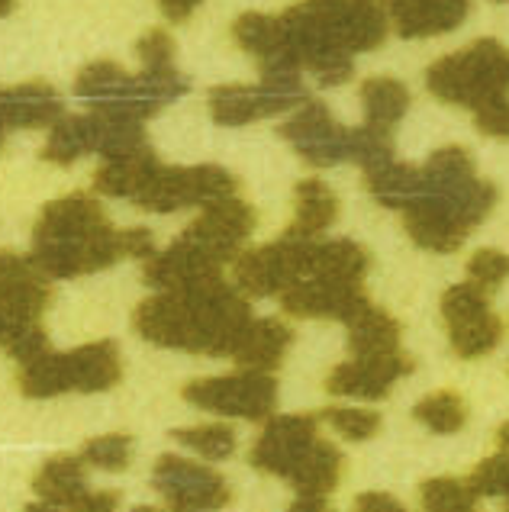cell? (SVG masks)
Returning a JSON list of instances; mask_svg holds the SVG:
<instances>
[{
  "instance_id": "50",
  "label": "cell",
  "mask_w": 509,
  "mask_h": 512,
  "mask_svg": "<svg viewBox=\"0 0 509 512\" xmlns=\"http://www.w3.org/2000/svg\"><path fill=\"white\" fill-rule=\"evenodd\" d=\"M203 4V0H158V7L171 20V23H184L191 20V13Z\"/></svg>"
},
{
  "instance_id": "3",
  "label": "cell",
  "mask_w": 509,
  "mask_h": 512,
  "mask_svg": "<svg viewBox=\"0 0 509 512\" xmlns=\"http://www.w3.org/2000/svg\"><path fill=\"white\" fill-rule=\"evenodd\" d=\"M506 78V49L497 39H477L471 49H461L432 62V68L426 71V87L445 104L474 110L484 100L506 94Z\"/></svg>"
},
{
  "instance_id": "12",
  "label": "cell",
  "mask_w": 509,
  "mask_h": 512,
  "mask_svg": "<svg viewBox=\"0 0 509 512\" xmlns=\"http://www.w3.org/2000/svg\"><path fill=\"white\" fill-rule=\"evenodd\" d=\"M316 429H319V419L313 413L268 419L265 432H261V438L252 448V464L258 471L287 480V474L294 471L297 461L307 455L310 445L316 442Z\"/></svg>"
},
{
  "instance_id": "54",
  "label": "cell",
  "mask_w": 509,
  "mask_h": 512,
  "mask_svg": "<svg viewBox=\"0 0 509 512\" xmlns=\"http://www.w3.org/2000/svg\"><path fill=\"white\" fill-rule=\"evenodd\" d=\"M10 10H13V0H0V17H7Z\"/></svg>"
},
{
  "instance_id": "49",
  "label": "cell",
  "mask_w": 509,
  "mask_h": 512,
  "mask_svg": "<svg viewBox=\"0 0 509 512\" xmlns=\"http://www.w3.org/2000/svg\"><path fill=\"white\" fill-rule=\"evenodd\" d=\"M355 512H406V506L390 493H361L355 500Z\"/></svg>"
},
{
  "instance_id": "33",
  "label": "cell",
  "mask_w": 509,
  "mask_h": 512,
  "mask_svg": "<svg viewBox=\"0 0 509 512\" xmlns=\"http://www.w3.org/2000/svg\"><path fill=\"white\" fill-rule=\"evenodd\" d=\"M20 390L33 400H49L58 393H68V368H65V355L58 351H42V355L23 361L20 368Z\"/></svg>"
},
{
  "instance_id": "4",
  "label": "cell",
  "mask_w": 509,
  "mask_h": 512,
  "mask_svg": "<svg viewBox=\"0 0 509 512\" xmlns=\"http://www.w3.org/2000/svg\"><path fill=\"white\" fill-rule=\"evenodd\" d=\"M239 181L236 174H229L220 165H162L149 174L136 194L133 203L139 210H152V213H174L181 207H207L213 200L223 197H236Z\"/></svg>"
},
{
  "instance_id": "7",
  "label": "cell",
  "mask_w": 509,
  "mask_h": 512,
  "mask_svg": "<svg viewBox=\"0 0 509 512\" xmlns=\"http://www.w3.org/2000/svg\"><path fill=\"white\" fill-rule=\"evenodd\" d=\"M155 490H162L171 512H216L229 506V484L207 464L162 455L155 464Z\"/></svg>"
},
{
  "instance_id": "43",
  "label": "cell",
  "mask_w": 509,
  "mask_h": 512,
  "mask_svg": "<svg viewBox=\"0 0 509 512\" xmlns=\"http://www.w3.org/2000/svg\"><path fill=\"white\" fill-rule=\"evenodd\" d=\"M509 271V261L503 252H493V248H481L471 261H468V281L481 290H497L503 284V277Z\"/></svg>"
},
{
  "instance_id": "53",
  "label": "cell",
  "mask_w": 509,
  "mask_h": 512,
  "mask_svg": "<svg viewBox=\"0 0 509 512\" xmlns=\"http://www.w3.org/2000/svg\"><path fill=\"white\" fill-rule=\"evenodd\" d=\"M23 512H58V506H52V503H33V506H26Z\"/></svg>"
},
{
  "instance_id": "21",
  "label": "cell",
  "mask_w": 509,
  "mask_h": 512,
  "mask_svg": "<svg viewBox=\"0 0 509 512\" xmlns=\"http://www.w3.org/2000/svg\"><path fill=\"white\" fill-rule=\"evenodd\" d=\"M62 120V97L46 81L0 91V129H36Z\"/></svg>"
},
{
  "instance_id": "52",
  "label": "cell",
  "mask_w": 509,
  "mask_h": 512,
  "mask_svg": "<svg viewBox=\"0 0 509 512\" xmlns=\"http://www.w3.org/2000/svg\"><path fill=\"white\" fill-rule=\"evenodd\" d=\"M10 326H13V316H7L4 310H0V345H4V339L10 335Z\"/></svg>"
},
{
  "instance_id": "40",
  "label": "cell",
  "mask_w": 509,
  "mask_h": 512,
  "mask_svg": "<svg viewBox=\"0 0 509 512\" xmlns=\"http://www.w3.org/2000/svg\"><path fill=\"white\" fill-rule=\"evenodd\" d=\"M129 458H133V438L129 435H100L91 438L81 451V461L100 467V471H126Z\"/></svg>"
},
{
  "instance_id": "16",
  "label": "cell",
  "mask_w": 509,
  "mask_h": 512,
  "mask_svg": "<svg viewBox=\"0 0 509 512\" xmlns=\"http://www.w3.org/2000/svg\"><path fill=\"white\" fill-rule=\"evenodd\" d=\"M49 300V277L33 265V258L0 252V310L13 319H39Z\"/></svg>"
},
{
  "instance_id": "37",
  "label": "cell",
  "mask_w": 509,
  "mask_h": 512,
  "mask_svg": "<svg viewBox=\"0 0 509 512\" xmlns=\"http://www.w3.org/2000/svg\"><path fill=\"white\" fill-rule=\"evenodd\" d=\"M171 438H178L181 445L194 448L197 455L207 461H226L232 451H236V432L223 422H207V426H194V429H178Z\"/></svg>"
},
{
  "instance_id": "28",
  "label": "cell",
  "mask_w": 509,
  "mask_h": 512,
  "mask_svg": "<svg viewBox=\"0 0 509 512\" xmlns=\"http://www.w3.org/2000/svg\"><path fill=\"white\" fill-rule=\"evenodd\" d=\"M97 149V116H65L55 120L49 129V142L42 149V158L52 165H75L81 155Z\"/></svg>"
},
{
  "instance_id": "58",
  "label": "cell",
  "mask_w": 509,
  "mask_h": 512,
  "mask_svg": "<svg viewBox=\"0 0 509 512\" xmlns=\"http://www.w3.org/2000/svg\"><path fill=\"white\" fill-rule=\"evenodd\" d=\"M497 4H506V0H497Z\"/></svg>"
},
{
  "instance_id": "59",
  "label": "cell",
  "mask_w": 509,
  "mask_h": 512,
  "mask_svg": "<svg viewBox=\"0 0 509 512\" xmlns=\"http://www.w3.org/2000/svg\"><path fill=\"white\" fill-rule=\"evenodd\" d=\"M468 512H477V509H468Z\"/></svg>"
},
{
  "instance_id": "46",
  "label": "cell",
  "mask_w": 509,
  "mask_h": 512,
  "mask_svg": "<svg viewBox=\"0 0 509 512\" xmlns=\"http://www.w3.org/2000/svg\"><path fill=\"white\" fill-rule=\"evenodd\" d=\"M474 120H477V126H481V133L503 139L506 129H509V104H506V94H497V97L484 100V104H477L474 107Z\"/></svg>"
},
{
  "instance_id": "29",
  "label": "cell",
  "mask_w": 509,
  "mask_h": 512,
  "mask_svg": "<svg viewBox=\"0 0 509 512\" xmlns=\"http://www.w3.org/2000/svg\"><path fill=\"white\" fill-rule=\"evenodd\" d=\"M33 490L42 496V503L52 506H71L87 493L84 480V461L75 455H58L42 464V471L33 480Z\"/></svg>"
},
{
  "instance_id": "22",
  "label": "cell",
  "mask_w": 509,
  "mask_h": 512,
  "mask_svg": "<svg viewBox=\"0 0 509 512\" xmlns=\"http://www.w3.org/2000/svg\"><path fill=\"white\" fill-rule=\"evenodd\" d=\"M290 339V332L281 319H252L245 332L239 335L236 348H232V361L239 364L242 371H261V374H271L278 364L284 361Z\"/></svg>"
},
{
  "instance_id": "20",
  "label": "cell",
  "mask_w": 509,
  "mask_h": 512,
  "mask_svg": "<svg viewBox=\"0 0 509 512\" xmlns=\"http://www.w3.org/2000/svg\"><path fill=\"white\" fill-rule=\"evenodd\" d=\"M220 268L223 265H216L200 248L178 239L171 248H165V252H155L145 258L142 277H145V284H152L155 290H181L194 281H203V277L220 274Z\"/></svg>"
},
{
  "instance_id": "30",
  "label": "cell",
  "mask_w": 509,
  "mask_h": 512,
  "mask_svg": "<svg viewBox=\"0 0 509 512\" xmlns=\"http://www.w3.org/2000/svg\"><path fill=\"white\" fill-rule=\"evenodd\" d=\"M419 174H423L426 194H439V197H452L477 178L474 158L461 145H448V149L432 152V158L419 168Z\"/></svg>"
},
{
  "instance_id": "26",
  "label": "cell",
  "mask_w": 509,
  "mask_h": 512,
  "mask_svg": "<svg viewBox=\"0 0 509 512\" xmlns=\"http://www.w3.org/2000/svg\"><path fill=\"white\" fill-rule=\"evenodd\" d=\"M348 345H352L355 358H384L400 351V323L390 313L368 306L361 310L352 323H348Z\"/></svg>"
},
{
  "instance_id": "35",
  "label": "cell",
  "mask_w": 509,
  "mask_h": 512,
  "mask_svg": "<svg viewBox=\"0 0 509 512\" xmlns=\"http://www.w3.org/2000/svg\"><path fill=\"white\" fill-rule=\"evenodd\" d=\"M232 36L245 52H252L261 62L268 52L281 46V23L278 17H268V13H242L236 26H232Z\"/></svg>"
},
{
  "instance_id": "1",
  "label": "cell",
  "mask_w": 509,
  "mask_h": 512,
  "mask_svg": "<svg viewBox=\"0 0 509 512\" xmlns=\"http://www.w3.org/2000/svg\"><path fill=\"white\" fill-rule=\"evenodd\" d=\"M249 323V303L220 274L181 290H158L133 313V326L145 342L210 358H229Z\"/></svg>"
},
{
  "instance_id": "55",
  "label": "cell",
  "mask_w": 509,
  "mask_h": 512,
  "mask_svg": "<svg viewBox=\"0 0 509 512\" xmlns=\"http://www.w3.org/2000/svg\"><path fill=\"white\" fill-rule=\"evenodd\" d=\"M377 4H381L384 10H390V7H394V4H400V0H377Z\"/></svg>"
},
{
  "instance_id": "2",
  "label": "cell",
  "mask_w": 509,
  "mask_h": 512,
  "mask_svg": "<svg viewBox=\"0 0 509 512\" xmlns=\"http://www.w3.org/2000/svg\"><path fill=\"white\" fill-rule=\"evenodd\" d=\"M278 23L300 68H310L326 87L352 78V55L381 46L390 26L377 0H303L284 10Z\"/></svg>"
},
{
  "instance_id": "45",
  "label": "cell",
  "mask_w": 509,
  "mask_h": 512,
  "mask_svg": "<svg viewBox=\"0 0 509 512\" xmlns=\"http://www.w3.org/2000/svg\"><path fill=\"white\" fill-rule=\"evenodd\" d=\"M139 58H142V65L145 71H162V68H174V39L168 29H149L142 39H139V46H136Z\"/></svg>"
},
{
  "instance_id": "6",
  "label": "cell",
  "mask_w": 509,
  "mask_h": 512,
  "mask_svg": "<svg viewBox=\"0 0 509 512\" xmlns=\"http://www.w3.org/2000/svg\"><path fill=\"white\" fill-rule=\"evenodd\" d=\"M442 319L448 326V339H452L455 355L464 361L484 358L500 345V335H503L500 316L490 310L487 290L474 287L471 281L445 290Z\"/></svg>"
},
{
  "instance_id": "39",
  "label": "cell",
  "mask_w": 509,
  "mask_h": 512,
  "mask_svg": "<svg viewBox=\"0 0 509 512\" xmlns=\"http://www.w3.org/2000/svg\"><path fill=\"white\" fill-rule=\"evenodd\" d=\"M419 500H423L426 512H468L474 509V496L471 490L455 477H432L419 490Z\"/></svg>"
},
{
  "instance_id": "14",
  "label": "cell",
  "mask_w": 509,
  "mask_h": 512,
  "mask_svg": "<svg viewBox=\"0 0 509 512\" xmlns=\"http://www.w3.org/2000/svg\"><path fill=\"white\" fill-rule=\"evenodd\" d=\"M403 226L419 248L429 252H458L468 239V226L455 207V200L439 194H423L403 207Z\"/></svg>"
},
{
  "instance_id": "34",
  "label": "cell",
  "mask_w": 509,
  "mask_h": 512,
  "mask_svg": "<svg viewBox=\"0 0 509 512\" xmlns=\"http://www.w3.org/2000/svg\"><path fill=\"white\" fill-rule=\"evenodd\" d=\"M413 416L423 422L426 429L439 432V435H455L464 429V422H468V406L452 390H439L432 393V397L419 400Z\"/></svg>"
},
{
  "instance_id": "51",
  "label": "cell",
  "mask_w": 509,
  "mask_h": 512,
  "mask_svg": "<svg viewBox=\"0 0 509 512\" xmlns=\"http://www.w3.org/2000/svg\"><path fill=\"white\" fill-rule=\"evenodd\" d=\"M290 512H332V509L326 506L323 496H297Z\"/></svg>"
},
{
  "instance_id": "47",
  "label": "cell",
  "mask_w": 509,
  "mask_h": 512,
  "mask_svg": "<svg viewBox=\"0 0 509 512\" xmlns=\"http://www.w3.org/2000/svg\"><path fill=\"white\" fill-rule=\"evenodd\" d=\"M120 242H123V258H149V255H155L158 248H155V239H152V232L149 229H142V226H136V229H123L120 232Z\"/></svg>"
},
{
  "instance_id": "25",
  "label": "cell",
  "mask_w": 509,
  "mask_h": 512,
  "mask_svg": "<svg viewBox=\"0 0 509 512\" xmlns=\"http://www.w3.org/2000/svg\"><path fill=\"white\" fill-rule=\"evenodd\" d=\"M339 477H342V455L336 445L323 442V438H316L307 455L287 474L297 496H326L329 490H336Z\"/></svg>"
},
{
  "instance_id": "56",
  "label": "cell",
  "mask_w": 509,
  "mask_h": 512,
  "mask_svg": "<svg viewBox=\"0 0 509 512\" xmlns=\"http://www.w3.org/2000/svg\"><path fill=\"white\" fill-rule=\"evenodd\" d=\"M133 512H162V509H152V506H139V509H133Z\"/></svg>"
},
{
  "instance_id": "24",
  "label": "cell",
  "mask_w": 509,
  "mask_h": 512,
  "mask_svg": "<svg viewBox=\"0 0 509 512\" xmlns=\"http://www.w3.org/2000/svg\"><path fill=\"white\" fill-rule=\"evenodd\" d=\"M297 216L287 226V239H319L339 219V197L332 194L326 181L307 178L297 184Z\"/></svg>"
},
{
  "instance_id": "38",
  "label": "cell",
  "mask_w": 509,
  "mask_h": 512,
  "mask_svg": "<svg viewBox=\"0 0 509 512\" xmlns=\"http://www.w3.org/2000/svg\"><path fill=\"white\" fill-rule=\"evenodd\" d=\"M348 158L358 162L365 171L381 168L387 162H394V139H390L387 129H374V126L348 129Z\"/></svg>"
},
{
  "instance_id": "17",
  "label": "cell",
  "mask_w": 509,
  "mask_h": 512,
  "mask_svg": "<svg viewBox=\"0 0 509 512\" xmlns=\"http://www.w3.org/2000/svg\"><path fill=\"white\" fill-rule=\"evenodd\" d=\"M307 97H290L278 94L271 87L258 84V87H245V84H223L210 91V113L216 123L223 126H245L255 120H265L274 113H287L290 107L303 104Z\"/></svg>"
},
{
  "instance_id": "19",
  "label": "cell",
  "mask_w": 509,
  "mask_h": 512,
  "mask_svg": "<svg viewBox=\"0 0 509 512\" xmlns=\"http://www.w3.org/2000/svg\"><path fill=\"white\" fill-rule=\"evenodd\" d=\"M384 13H390L403 39H426L458 29L468 20L471 0H400Z\"/></svg>"
},
{
  "instance_id": "23",
  "label": "cell",
  "mask_w": 509,
  "mask_h": 512,
  "mask_svg": "<svg viewBox=\"0 0 509 512\" xmlns=\"http://www.w3.org/2000/svg\"><path fill=\"white\" fill-rule=\"evenodd\" d=\"M68 368V387L78 393H100L120 384L123 364H120V348L113 342H91L81 345L65 355Z\"/></svg>"
},
{
  "instance_id": "11",
  "label": "cell",
  "mask_w": 509,
  "mask_h": 512,
  "mask_svg": "<svg viewBox=\"0 0 509 512\" xmlns=\"http://www.w3.org/2000/svg\"><path fill=\"white\" fill-rule=\"evenodd\" d=\"M281 303L290 316L300 319H339V323H352V319L368 310V297L361 284L345 281H323V277H303V281L290 284Z\"/></svg>"
},
{
  "instance_id": "32",
  "label": "cell",
  "mask_w": 509,
  "mask_h": 512,
  "mask_svg": "<svg viewBox=\"0 0 509 512\" xmlns=\"http://www.w3.org/2000/svg\"><path fill=\"white\" fill-rule=\"evenodd\" d=\"M365 187L371 190V197L384 203V207H397V210H403L410 200L426 194L419 168L403 165V162H387L381 168L365 171Z\"/></svg>"
},
{
  "instance_id": "13",
  "label": "cell",
  "mask_w": 509,
  "mask_h": 512,
  "mask_svg": "<svg viewBox=\"0 0 509 512\" xmlns=\"http://www.w3.org/2000/svg\"><path fill=\"white\" fill-rule=\"evenodd\" d=\"M110 229L104 207L87 194H68L62 200L46 203V210L36 219L33 245H55V242H84Z\"/></svg>"
},
{
  "instance_id": "42",
  "label": "cell",
  "mask_w": 509,
  "mask_h": 512,
  "mask_svg": "<svg viewBox=\"0 0 509 512\" xmlns=\"http://www.w3.org/2000/svg\"><path fill=\"white\" fill-rule=\"evenodd\" d=\"M4 348L23 364V361L36 358V355H42V351L49 348L46 329L39 326V319H13L10 335L4 339Z\"/></svg>"
},
{
  "instance_id": "44",
  "label": "cell",
  "mask_w": 509,
  "mask_h": 512,
  "mask_svg": "<svg viewBox=\"0 0 509 512\" xmlns=\"http://www.w3.org/2000/svg\"><path fill=\"white\" fill-rule=\"evenodd\" d=\"M506 480H509V467L506 455L500 451L497 458H487L484 464H477V471L464 487L471 490V496H503L506 493Z\"/></svg>"
},
{
  "instance_id": "15",
  "label": "cell",
  "mask_w": 509,
  "mask_h": 512,
  "mask_svg": "<svg viewBox=\"0 0 509 512\" xmlns=\"http://www.w3.org/2000/svg\"><path fill=\"white\" fill-rule=\"evenodd\" d=\"M413 368H416V361L400 355V351L384 358H355V361L339 364V368H332L326 390L339 393V397L384 400L390 387H394L400 377L413 374Z\"/></svg>"
},
{
  "instance_id": "48",
  "label": "cell",
  "mask_w": 509,
  "mask_h": 512,
  "mask_svg": "<svg viewBox=\"0 0 509 512\" xmlns=\"http://www.w3.org/2000/svg\"><path fill=\"white\" fill-rule=\"evenodd\" d=\"M116 506H120L116 490H94L84 493L78 503H71V512H116Z\"/></svg>"
},
{
  "instance_id": "18",
  "label": "cell",
  "mask_w": 509,
  "mask_h": 512,
  "mask_svg": "<svg viewBox=\"0 0 509 512\" xmlns=\"http://www.w3.org/2000/svg\"><path fill=\"white\" fill-rule=\"evenodd\" d=\"M368 265H371L368 252L352 239H326V242L307 239L303 242V277L361 284L368 274Z\"/></svg>"
},
{
  "instance_id": "27",
  "label": "cell",
  "mask_w": 509,
  "mask_h": 512,
  "mask_svg": "<svg viewBox=\"0 0 509 512\" xmlns=\"http://www.w3.org/2000/svg\"><path fill=\"white\" fill-rule=\"evenodd\" d=\"M158 168V155L149 149H142L136 155H126V158H110L97 168L94 174V190L104 197H126L133 200L136 190L149 181V174Z\"/></svg>"
},
{
  "instance_id": "8",
  "label": "cell",
  "mask_w": 509,
  "mask_h": 512,
  "mask_svg": "<svg viewBox=\"0 0 509 512\" xmlns=\"http://www.w3.org/2000/svg\"><path fill=\"white\" fill-rule=\"evenodd\" d=\"M252 229H255V210L249 203L236 197H223L207 203L203 213L184 229L181 239L200 248L216 265H226V261L239 255V248L252 236Z\"/></svg>"
},
{
  "instance_id": "41",
  "label": "cell",
  "mask_w": 509,
  "mask_h": 512,
  "mask_svg": "<svg viewBox=\"0 0 509 512\" xmlns=\"http://www.w3.org/2000/svg\"><path fill=\"white\" fill-rule=\"evenodd\" d=\"M323 416L339 435L352 438V442H365L381 432V416L371 409H323Z\"/></svg>"
},
{
  "instance_id": "57",
  "label": "cell",
  "mask_w": 509,
  "mask_h": 512,
  "mask_svg": "<svg viewBox=\"0 0 509 512\" xmlns=\"http://www.w3.org/2000/svg\"><path fill=\"white\" fill-rule=\"evenodd\" d=\"M0 149H4V129H0Z\"/></svg>"
},
{
  "instance_id": "9",
  "label": "cell",
  "mask_w": 509,
  "mask_h": 512,
  "mask_svg": "<svg viewBox=\"0 0 509 512\" xmlns=\"http://www.w3.org/2000/svg\"><path fill=\"white\" fill-rule=\"evenodd\" d=\"M303 242L307 239H281L265 248L239 252L236 258V287L249 297L284 294L290 284L303 277Z\"/></svg>"
},
{
  "instance_id": "5",
  "label": "cell",
  "mask_w": 509,
  "mask_h": 512,
  "mask_svg": "<svg viewBox=\"0 0 509 512\" xmlns=\"http://www.w3.org/2000/svg\"><path fill=\"white\" fill-rule=\"evenodd\" d=\"M184 400L220 416L268 419L278 406V384H274L271 374L239 371L226 377L194 380V384L184 387Z\"/></svg>"
},
{
  "instance_id": "10",
  "label": "cell",
  "mask_w": 509,
  "mask_h": 512,
  "mask_svg": "<svg viewBox=\"0 0 509 512\" xmlns=\"http://www.w3.org/2000/svg\"><path fill=\"white\" fill-rule=\"evenodd\" d=\"M281 136L294 145L303 162L316 168L348 162V129L332 120L329 107L319 100H303V107L284 123Z\"/></svg>"
},
{
  "instance_id": "36",
  "label": "cell",
  "mask_w": 509,
  "mask_h": 512,
  "mask_svg": "<svg viewBox=\"0 0 509 512\" xmlns=\"http://www.w3.org/2000/svg\"><path fill=\"white\" fill-rule=\"evenodd\" d=\"M133 87V75L126 68H120L116 62H94L87 65L78 81H75V91L81 97H91V100H107V97H120Z\"/></svg>"
},
{
  "instance_id": "31",
  "label": "cell",
  "mask_w": 509,
  "mask_h": 512,
  "mask_svg": "<svg viewBox=\"0 0 509 512\" xmlns=\"http://www.w3.org/2000/svg\"><path fill=\"white\" fill-rule=\"evenodd\" d=\"M361 104H365V126L390 133V126H397L410 110V91L397 78H368L361 84Z\"/></svg>"
}]
</instances>
